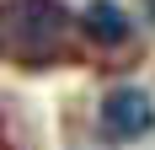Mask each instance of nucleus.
Instances as JSON below:
<instances>
[{
    "label": "nucleus",
    "instance_id": "f257e3e1",
    "mask_svg": "<svg viewBox=\"0 0 155 150\" xmlns=\"http://www.w3.org/2000/svg\"><path fill=\"white\" fill-rule=\"evenodd\" d=\"M75 16L64 0H0V64L48 70L75 59Z\"/></svg>",
    "mask_w": 155,
    "mask_h": 150
},
{
    "label": "nucleus",
    "instance_id": "f03ea898",
    "mask_svg": "<svg viewBox=\"0 0 155 150\" xmlns=\"http://www.w3.org/2000/svg\"><path fill=\"white\" fill-rule=\"evenodd\" d=\"M96 129H102L112 145L144 139V134L155 129V102H150V91H139V86L107 91V102H102V113H96Z\"/></svg>",
    "mask_w": 155,
    "mask_h": 150
},
{
    "label": "nucleus",
    "instance_id": "7ed1b4c3",
    "mask_svg": "<svg viewBox=\"0 0 155 150\" xmlns=\"http://www.w3.org/2000/svg\"><path fill=\"white\" fill-rule=\"evenodd\" d=\"M80 32L86 38H96V43H107V48H118V43H128V16H123V5H112V0H91L86 5V22H80Z\"/></svg>",
    "mask_w": 155,
    "mask_h": 150
},
{
    "label": "nucleus",
    "instance_id": "20e7f679",
    "mask_svg": "<svg viewBox=\"0 0 155 150\" xmlns=\"http://www.w3.org/2000/svg\"><path fill=\"white\" fill-rule=\"evenodd\" d=\"M150 16H155V0H150Z\"/></svg>",
    "mask_w": 155,
    "mask_h": 150
}]
</instances>
